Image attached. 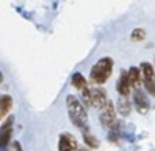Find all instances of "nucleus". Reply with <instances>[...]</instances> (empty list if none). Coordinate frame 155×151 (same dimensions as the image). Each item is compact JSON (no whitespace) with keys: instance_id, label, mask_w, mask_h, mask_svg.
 <instances>
[{"instance_id":"nucleus-15","label":"nucleus","mask_w":155,"mask_h":151,"mask_svg":"<svg viewBox=\"0 0 155 151\" xmlns=\"http://www.w3.org/2000/svg\"><path fill=\"white\" fill-rule=\"evenodd\" d=\"M107 131H108V140H110L112 143H117V141L120 140V123H118V121H115V124Z\"/></svg>"},{"instance_id":"nucleus-8","label":"nucleus","mask_w":155,"mask_h":151,"mask_svg":"<svg viewBox=\"0 0 155 151\" xmlns=\"http://www.w3.org/2000/svg\"><path fill=\"white\" fill-rule=\"evenodd\" d=\"M78 143L72 133H62L58 136V151H77Z\"/></svg>"},{"instance_id":"nucleus-4","label":"nucleus","mask_w":155,"mask_h":151,"mask_svg":"<svg viewBox=\"0 0 155 151\" xmlns=\"http://www.w3.org/2000/svg\"><path fill=\"white\" fill-rule=\"evenodd\" d=\"M140 68H142V80H143L145 91L150 96H155V68L148 61H143L140 65Z\"/></svg>"},{"instance_id":"nucleus-18","label":"nucleus","mask_w":155,"mask_h":151,"mask_svg":"<svg viewBox=\"0 0 155 151\" xmlns=\"http://www.w3.org/2000/svg\"><path fill=\"white\" fill-rule=\"evenodd\" d=\"M77 151H90V149H88V148H78Z\"/></svg>"},{"instance_id":"nucleus-6","label":"nucleus","mask_w":155,"mask_h":151,"mask_svg":"<svg viewBox=\"0 0 155 151\" xmlns=\"http://www.w3.org/2000/svg\"><path fill=\"white\" fill-rule=\"evenodd\" d=\"M14 116L7 118V120L2 121V126H0V148L2 151H7L8 144L12 143V130H14Z\"/></svg>"},{"instance_id":"nucleus-2","label":"nucleus","mask_w":155,"mask_h":151,"mask_svg":"<svg viewBox=\"0 0 155 151\" xmlns=\"http://www.w3.org/2000/svg\"><path fill=\"white\" fill-rule=\"evenodd\" d=\"M112 71H114V60L110 57H102L95 61V65L90 68V77H88V83L92 85H104L105 81L110 78Z\"/></svg>"},{"instance_id":"nucleus-16","label":"nucleus","mask_w":155,"mask_h":151,"mask_svg":"<svg viewBox=\"0 0 155 151\" xmlns=\"http://www.w3.org/2000/svg\"><path fill=\"white\" fill-rule=\"evenodd\" d=\"M145 38V30L143 28H135L132 32V42H142Z\"/></svg>"},{"instance_id":"nucleus-1","label":"nucleus","mask_w":155,"mask_h":151,"mask_svg":"<svg viewBox=\"0 0 155 151\" xmlns=\"http://www.w3.org/2000/svg\"><path fill=\"white\" fill-rule=\"evenodd\" d=\"M67 111H68V118L70 121L82 131H88V116H87V110H85V105L82 100H78L74 95H68L67 96Z\"/></svg>"},{"instance_id":"nucleus-10","label":"nucleus","mask_w":155,"mask_h":151,"mask_svg":"<svg viewBox=\"0 0 155 151\" xmlns=\"http://www.w3.org/2000/svg\"><path fill=\"white\" fill-rule=\"evenodd\" d=\"M128 78H130V85L132 88H138L142 83H143V80H142V68L140 67H130L128 68Z\"/></svg>"},{"instance_id":"nucleus-11","label":"nucleus","mask_w":155,"mask_h":151,"mask_svg":"<svg viewBox=\"0 0 155 151\" xmlns=\"http://www.w3.org/2000/svg\"><path fill=\"white\" fill-rule=\"evenodd\" d=\"M14 106V100H12L10 95H2L0 96V118L5 120V116L8 115V111Z\"/></svg>"},{"instance_id":"nucleus-5","label":"nucleus","mask_w":155,"mask_h":151,"mask_svg":"<svg viewBox=\"0 0 155 151\" xmlns=\"http://www.w3.org/2000/svg\"><path fill=\"white\" fill-rule=\"evenodd\" d=\"M98 120H100V124L105 128V130H110L112 126L117 121V113H115V106L110 100L100 108V115H98Z\"/></svg>"},{"instance_id":"nucleus-12","label":"nucleus","mask_w":155,"mask_h":151,"mask_svg":"<svg viewBox=\"0 0 155 151\" xmlns=\"http://www.w3.org/2000/svg\"><path fill=\"white\" fill-rule=\"evenodd\" d=\"M117 110H118V113H120L122 116H128V115H130V111H132V103L128 101L127 96H122V95H118Z\"/></svg>"},{"instance_id":"nucleus-7","label":"nucleus","mask_w":155,"mask_h":151,"mask_svg":"<svg viewBox=\"0 0 155 151\" xmlns=\"http://www.w3.org/2000/svg\"><path fill=\"white\" fill-rule=\"evenodd\" d=\"M134 108L140 115H147L148 110H150V105H148L147 100V91H143L140 87L134 90Z\"/></svg>"},{"instance_id":"nucleus-3","label":"nucleus","mask_w":155,"mask_h":151,"mask_svg":"<svg viewBox=\"0 0 155 151\" xmlns=\"http://www.w3.org/2000/svg\"><path fill=\"white\" fill-rule=\"evenodd\" d=\"M82 101L85 106L97 108L100 110L105 103L108 101V95L104 88H100L98 85H95L94 88H87L85 91H82Z\"/></svg>"},{"instance_id":"nucleus-17","label":"nucleus","mask_w":155,"mask_h":151,"mask_svg":"<svg viewBox=\"0 0 155 151\" xmlns=\"http://www.w3.org/2000/svg\"><path fill=\"white\" fill-rule=\"evenodd\" d=\"M7 151H22V148H20V143H18V141H12V143L8 144Z\"/></svg>"},{"instance_id":"nucleus-14","label":"nucleus","mask_w":155,"mask_h":151,"mask_svg":"<svg viewBox=\"0 0 155 151\" xmlns=\"http://www.w3.org/2000/svg\"><path fill=\"white\" fill-rule=\"evenodd\" d=\"M82 134H84V141H85V144H87L88 148H94V149H95V148L100 146V141H98V138L95 136V134H92L90 130L85 131V133H82Z\"/></svg>"},{"instance_id":"nucleus-13","label":"nucleus","mask_w":155,"mask_h":151,"mask_svg":"<svg viewBox=\"0 0 155 151\" xmlns=\"http://www.w3.org/2000/svg\"><path fill=\"white\" fill-rule=\"evenodd\" d=\"M72 87L75 88V90H78L82 93V91H85L88 88V81L85 80V77L82 73H74L72 75Z\"/></svg>"},{"instance_id":"nucleus-9","label":"nucleus","mask_w":155,"mask_h":151,"mask_svg":"<svg viewBox=\"0 0 155 151\" xmlns=\"http://www.w3.org/2000/svg\"><path fill=\"white\" fill-rule=\"evenodd\" d=\"M115 88H117V93L122 95V96H128L132 91V85H130V78H128V71H120V77H118L117 80V85H115Z\"/></svg>"}]
</instances>
